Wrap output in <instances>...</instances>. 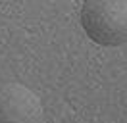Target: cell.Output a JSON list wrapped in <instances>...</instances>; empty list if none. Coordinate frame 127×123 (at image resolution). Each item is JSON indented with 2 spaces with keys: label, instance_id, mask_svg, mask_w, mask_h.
I'll return each mask as SVG.
<instances>
[{
  "label": "cell",
  "instance_id": "6da1fadb",
  "mask_svg": "<svg viewBox=\"0 0 127 123\" xmlns=\"http://www.w3.org/2000/svg\"><path fill=\"white\" fill-rule=\"evenodd\" d=\"M81 27L100 46L127 42V0H85L79 14Z\"/></svg>",
  "mask_w": 127,
  "mask_h": 123
},
{
  "label": "cell",
  "instance_id": "7a4b0ae2",
  "mask_svg": "<svg viewBox=\"0 0 127 123\" xmlns=\"http://www.w3.org/2000/svg\"><path fill=\"white\" fill-rule=\"evenodd\" d=\"M42 102L29 87L6 83L0 87V123H42Z\"/></svg>",
  "mask_w": 127,
  "mask_h": 123
}]
</instances>
